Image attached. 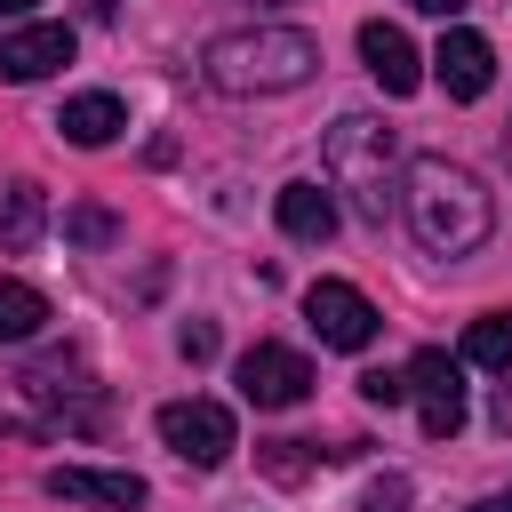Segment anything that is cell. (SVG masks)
Listing matches in <instances>:
<instances>
[{"label": "cell", "mask_w": 512, "mask_h": 512, "mask_svg": "<svg viewBox=\"0 0 512 512\" xmlns=\"http://www.w3.org/2000/svg\"><path fill=\"white\" fill-rule=\"evenodd\" d=\"M400 216H408V232H416L432 256H472V248L496 232L488 184H480L472 168L440 160V152L408 160V176H400Z\"/></svg>", "instance_id": "obj_1"}, {"label": "cell", "mask_w": 512, "mask_h": 512, "mask_svg": "<svg viewBox=\"0 0 512 512\" xmlns=\"http://www.w3.org/2000/svg\"><path fill=\"white\" fill-rule=\"evenodd\" d=\"M200 72L224 96H280V88H304L320 72V40L296 32V24H240V32L208 40Z\"/></svg>", "instance_id": "obj_2"}, {"label": "cell", "mask_w": 512, "mask_h": 512, "mask_svg": "<svg viewBox=\"0 0 512 512\" xmlns=\"http://www.w3.org/2000/svg\"><path fill=\"white\" fill-rule=\"evenodd\" d=\"M392 160H400V136H392L376 112H344V120L328 128V184L352 192V208H360L368 224H384V208L400 200V192H392Z\"/></svg>", "instance_id": "obj_3"}, {"label": "cell", "mask_w": 512, "mask_h": 512, "mask_svg": "<svg viewBox=\"0 0 512 512\" xmlns=\"http://www.w3.org/2000/svg\"><path fill=\"white\" fill-rule=\"evenodd\" d=\"M160 440H168L184 464H200V472H216V464L240 448L224 400H168V408H160Z\"/></svg>", "instance_id": "obj_4"}, {"label": "cell", "mask_w": 512, "mask_h": 512, "mask_svg": "<svg viewBox=\"0 0 512 512\" xmlns=\"http://www.w3.org/2000/svg\"><path fill=\"white\" fill-rule=\"evenodd\" d=\"M304 320H312V336L320 344H336V352H368L376 344V304L352 288V280H312L304 288Z\"/></svg>", "instance_id": "obj_5"}, {"label": "cell", "mask_w": 512, "mask_h": 512, "mask_svg": "<svg viewBox=\"0 0 512 512\" xmlns=\"http://www.w3.org/2000/svg\"><path fill=\"white\" fill-rule=\"evenodd\" d=\"M232 384H240L248 408H296V400L312 392V360L288 352V344H248L240 368H232Z\"/></svg>", "instance_id": "obj_6"}, {"label": "cell", "mask_w": 512, "mask_h": 512, "mask_svg": "<svg viewBox=\"0 0 512 512\" xmlns=\"http://www.w3.org/2000/svg\"><path fill=\"white\" fill-rule=\"evenodd\" d=\"M408 392H416V408H424V432H432V440L464 432V360H456V352L424 344V352L408 360Z\"/></svg>", "instance_id": "obj_7"}, {"label": "cell", "mask_w": 512, "mask_h": 512, "mask_svg": "<svg viewBox=\"0 0 512 512\" xmlns=\"http://www.w3.org/2000/svg\"><path fill=\"white\" fill-rule=\"evenodd\" d=\"M72 48H80L72 24H16V32H0V80H8V88H32V80L64 72Z\"/></svg>", "instance_id": "obj_8"}, {"label": "cell", "mask_w": 512, "mask_h": 512, "mask_svg": "<svg viewBox=\"0 0 512 512\" xmlns=\"http://www.w3.org/2000/svg\"><path fill=\"white\" fill-rule=\"evenodd\" d=\"M432 80H440L456 104H480L488 80H496V48H488L480 32H464V24H448L440 48H432Z\"/></svg>", "instance_id": "obj_9"}, {"label": "cell", "mask_w": 512, "mask_h": 512, "mask_svg": "<svg viewBox=\"0 0 512 512\" xmlns=\"http://www.w3.org/2000/svg\"><path fill=\"white\" fill-rule=\"evenodd\" d=\"M360 64H368V80L384 88V96H416L424 88V56L408 48V32L400 24H360Z\"/></svg>", "instance_id": "obj_10"}, {"label": "cell", "mask_w": 512, "mask_h": 512, "mask_svg": "<svg viewBox=\"0 0 512 512\" xmlns=\"http://www.w3.org/2000/svg\"><path fill=\"white\" fill-rule=\"evenodd\" d=\"M48 496H64V504H104V512H136L152 488L136 480V472H96V464H56L48 472Z\"/></svg>", "instance_id": "obj_11"}, {"label": "cell", "mask_w": 512, "mask_h": 512, "mask_svg": "<svg viewBox=\"0 0 512 512\" xmlns=\"http://www.w3.org/2000/svg\"><path fill=\"white\" fill-rule=\"evenodd\" d=\"M56 128H64V144H112L120 128H128V104L112 96V88H80V96H64V112H56Z\"/></svg>", "instance_id": "obj_12"}, {"label": "cell", "mask_w": 512, "mask_h": 512, "mask_svg": "<svg viewBox=\"0 0 512 512\" xmlns=\"http://www.w3.org/2000/svg\"><path fill=\"white\" fill-rule=\"evenodd\" d=\"M272 216H280V232H288V240H304V248H320V240L336 232V200H328L312 176L280 184V192H272Z\"/></svg>", "instance_id": "obj_13"}, {"label": "cell", "mask_w": 512, "mask_h": 512, "mask_svg": "<svg viewBox=\"0 0 512 512\" xmlns=\"http://www.w3.org/2000/svg\"><path fill=\"white\" fill-rule=\"evenodd\" d=\"M40 224H48V192H40V184H8V192H0V248L24 256V248L40 240Z\"/></svg>", "instance_id": "obj_14"}, {"label": "cell", "mask_w": 512, "mask_h": 512, "mask_svg": "<svg viewBox=\"0 0 512 512\" xmlns=\"http://www.w3.org/2000/svg\"><path fill=\"white\" fill-rule=\"evenodd\" d=\"M48 328V296L32 280H0V344H32Z\"/></svg>", "instance_id": "obj_15"}, {"label": "cell", "mask_w": 512, "mask_h": 512, "mask_svg": "<svg viewBox=\"0 0 512 512\" xmlns=\"http://www.w3.org/2000/svg\"><path fill=\"white\" fill-rule=\"evenodd\" d=\"M464 360H472V368H512V320H504V312L472 320V328H464Z\"/></svg>", "instance_id": "obj_16"}, {"label": "cell", "mask_w": 512, "mask_h": 512, "mask_svg": "<svg viewBox=\"0 0 512 512\" xmlns=\"http://www.w3.org/2000/svg\"><path fill=\"white\" fill-rule=\"evenodd\" d=\"M64 232H72V240H80V248H104V240H112V216H104V208H88V200H80V208H64Z\"/></svg>", "instance_id": "obj_17"}, {"label": "cell", "mask_w": 512, "mask_h": 512, "mask_svg": "<svg viewBox=\"0 0 512 512\" xmlns=\"http://www.w3.org/2000/svg\"><path fill=\"white\" fill-rule=\"evenodd\" d=\"M360 400H368V408H400V400H408V376H392V368H368V376H360Z\"/></svg>", "instance_id": "obj_18"}, {"label": "cell", "mask_w": 512, "mask_h": 512, "mask_svg": "<svg viewBox=\"0 0 512 512\" xmlns=\"http://www.w3.org/2000/svg\"><path fill=\"white\" fill-rule=\"evenodd\" d=\"M176 352H184V360H216V328H208V320H184V328H176Z\"/></svg>", "instance_id": "obj_19"}, {"label": "cell", "mask_w": 512, "mask_h": 512, "mask_svg": "<svg viewBox=\"0 0 512 512\" xmlns=\"http://www.w3.org/2000/svg\"><path fill=\"white\" fill-rule=\"evenodd\" d=\"M360 512H408V480H400V472H384V480L368 488V504H360Z\"/></svg>", "instance_id": "obj_20"}, {"label": "cell", "mask_w": 512, "mask_h": 512, "mask_svg": "<svg viewBox=\"0 0 512 512\" xmlns=\"http://www.w3.org/2000/svg\"><path fill=\"white\" fill-rule=\"evenodd\" d=\"M472 512H512V488H496V496H480Z\"/></svg>", "instance_id": "obj_21"}, {"label": "cell", "mask_w": 512, "mask_h": 512, "mask_svg": "<svg viewBox=\"0 0 512 512\" xmlns=\"http://www.w3.org/2000/svg\"><path fill=\"white\" fill-rule=\"evenodd\" d=\"M408 8H424V16H456L464 0H408Z\"/></svg>", "instance_id": "obj_22"}, {"label": "cell", "mask_w": 512, "mask_h": 512, "mask_svg": "<svg viewBox=\"0 0 512 512\" xmlns=\"http://www.w3.org/2000/svg\"><path fill=\"white\" fill-rule=\"evenodd\" d=\"M24 8H32V0H0V16H24Z\"/></svg>", "instance_id": "obj_23"}]
</instances>
